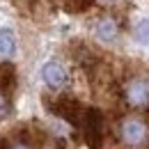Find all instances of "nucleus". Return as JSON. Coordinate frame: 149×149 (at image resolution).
I'll return each instance as SVG.
<instances>
[{
    "label": "nucleus",
    "mask_w": 149,
    "mask_h": 149,
    "mask_svg": "<svg viewBox=\"0 0 149 149\" xmlns=\"http://www.w3.org/2000/svg\"><path fill=\"white\" fill-rule=\"evenodd\" d=\"M41 78L48 87H62L67 83V71L60 62H46L41 69Z\"/></svg>",
    "instance_id": "5"
},
{
    "label": "nucleus",
    "mask_w": 149,
    "mask_h": 149,
    "mask_svg": "<svg viewBox=\"0 0 149 149\" xmlns=\"http://www.w3.org/2000/svg\"><path fill=\"white\" fill-rule=\"evenodd\" d=\"M16 53V37L9 28H0V60H7Z\"/></svg>",
    "instance_id": "6"
},
{
    "label": "nucleus",
    "mask_w": 149,
    "mask_h": 149,
    "mask_svg": "<svg viewBox=\"0 0 149 149\" xmlns=\"http://www.w3.org/2000/svg\"><path fill=\"white\" fill-rule=\"evenodd\" d=\"M46 108L57 115L60 119H64V122H69L71 126H80V122H83V115H85V106L74 99V96H60L55 101H48L46 99Z\"/></svg>",
    "instance_id": "4"
},
{
    "label": "nucleus",
    "mask_w": 149,
    "mask_h": 149,
    "mask_svg": "<svg viewBox=\"0 0 149 149\" xmlns=\"http://www.w3.org/2000/svg\"><path fill=\"white\" fill-rule=\"evenodd\" d=\"M133 37H135V41L149 46V19H142V21L135 23V28H133Z\"/></svg>",
    "instance_id": "9"
},
{
    "label": "nucleus",
    "mask_w": 149,
    "mask_h": 149,
    "mask_svg": "<svg viewBox=\"0 0 149 149\" xmlns=\"http://www.w3.org/2000/svg\"><path fill=\"white\" fill-rule=\"evenodd\" d=\"M7 149H32L28 142H12V145H7Z\"/></svg>",
    "instance_id": "12"
},
{
    "label": "nucleus",
    "mask_w": 149,
    "mask_h": 149,
    "mask_svg": "<svg viewBox=\"0 0 149 149\" xmlns=\"http://www.w3.org/2000/svg\"><path fill=\"white\" fill-rule=\"evenodd\" d=\"M122 94L129 108L149 110V76H129L122 85Z\"/></svg>",
    "instance_id": "1"
},
{
    "label": "nucleus",
    "mask_w": 149,
    "mask_h": 149,
    "mask_svg": "<svg viewBox=\"0 0 149 149\" xmlns=\"http://www.w3.org/2000/svg\"><path fill=\"white\" fill-rule=\"evenodd\" d=\"M46 149H64V147H62L60 142H48V145H46Z\"/></svg>",
    "instance_id": "13"
},
{
    "label": "nucleus",
    "mask_w": 149,
    "mask_h": 149,
    "mask_svg": "<svg viewBox=\"0 0 149 149\" xmlns=\"http://www.w3.org/2000/svg\"><path fill=\"white\" fill-rule=\"evenodd\" d=\"M14 85V67L12 64H0V90H9Z\"/></svg>",
    "instance_id": "10"
},
{
    "label": "nucleus",
    "mask_w": 149,
    "mask_h": 149,
    "mask_svg": "<svg viewBox=\"0 0 149 149\" xmlns=\"http://www.w3.org/2000/svg\"><path fill=\"white\" fill-rule=\"evenodd\" d=\"M7 112H9V99H7V94L0 90V119L7 117Z\"/></svg>",
    "instance_id": "11"
},
{
    "label": "nucleus",
    "mask_w": 149,
    "mask_h": 149,
    "mask_svg": "<svg viewBox=\"0 0 149 149\" xmlns=\"http://www.w3.org/2000/svg\"><path fill=\"white\" fill-rule=\"evenodd\" d=\"M117 32H119V25L112 19H101L96 23V39H101V41H112L117 37Z\"/></svg>",
    "instance_id": "7"
},
{
    "label": "nucleus",
    "mask_w": 149,
    "mask_h": 149,
    "mask_svg": "<svg viewBox=\"0 0 149 149\" xmlns=\"http://www.w3.org/2000/svg\"><path fill=\"white\" fill-rule=\"evenodd\" d=\"M94 2H96V0H64L62 7H64V12H69V14H80V12H87Z\"/></svg>",
    "instance_id": "8"
},
{
    "label": "nucleus",
    "mask_w": 149,
    "mask_h": 149,
    "mask_svg": "<svg viewBox=\"0 0 149 149\" xmlns=\"http://www.w3.org/2000/svg\"><path fill=\"white\" fill-rule=\"evenodd\" d=\"M80 129H83L85 145H87L90 149H101V147H103L106 126H103V115H101L99 108H85L83 122H80Z\"/></svg>",
    "instance_id": "3"
},
{
    "label": "nucleus",
    "mask_w": 149,
    "mask_h": 149,
    "mask_svg": "<svg viewBox=\"0 0 149 149\" xmlns=\"http://www.w3.org/2000/svg\"><path fill=\"white\" fill-rule=\"evenodd\" d=\"M119 135L122 140L131 145V147H142V145H149V112L145 117L140 115H131L122 122L119 126Z\"/></svg>",
    "instance_id": "2"
}]
</instances>
